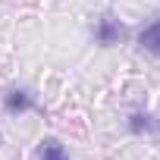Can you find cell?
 Returning <instances> with one entry per match:
<instances>
[{"label":"cell","mask_w":160,"mask_h":160,"mask_svg":"<svg viewBox=\"0 0 160 160\" xmlns=\"http://www.w3.org/2000/svg\"><path fill=\"white\" fill-rule=\"evenodd\" d=\"M138 44H141V50H148V53L160 57V16H157V19H154L148 28H141Z\"/></svg>","instance_id":"3957f363"},{"label":"cell","mask_w":160,"mask_h":160,"mask_svg":"<svg viewBox=\"0 0 160 160\" xmlns=\"http://www.w3.org/2000/svg\"><path fill=\"white\" fill-rule=\"evenodd\" d=\"M129 129L135 135H144V132H160V122H154V116H148V113H132L129 116Z\"/></svg>","instance_id":"5b68a950"},{"label":"cell","mask_w":160,"mask_h":160,"mask_svg":"<svg viewBox=\"0 0 160 160\" xmlns=\"http://www.w3.org/2000/svg\"><path fill=\"white\" fill-rule=\"evenodd\" d=\"M119 38H122L119 22H116L113 16H104V19L98 22V28H94V41H98L101 47H113V44H119Z\"/></svg>","instance_id":"7a4b0ae2"},{"label":"cell","mask_w":160,"mask_h":160,"mask_svg":"<svg viewBox=\"0 0 160 160\" xmlns=\"http://www.w3.org/2000/svg\"><path fill=\"white\" fill-rule=\"evenodd\" d=\"M38 104H35V98L25 91V88H10L7 94H3V110L10 113V116H19V113H28V110H35Z\"/></svg>","instance_id":"6da1fadb"},{"label":"cell","mask_w":160,"mask_h":160,"mask_svg":"<svg viewBox=\"0 0 160 160\" xmlns=\"http://www.w3.org/2000/svg\"><path fill=\"white\" fill-rule=\"evenodd\" d=\"M38 160H69V154L60 138H44L38 148Z\"/></svg>","instance_id":"277c9868"}]
</instances>
